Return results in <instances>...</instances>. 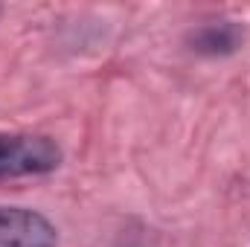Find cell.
Returning a JSON list of instances; mask_svg holds the SVG:
<instances>
[{"label":"cell","mask_w":250,"mask_h":247,"mask_svg":"<svg viewBox=\"0 0 250 247\" xmlns=\"http://www.w3.org/2000/svg\"><path fill=\"white\" fill-rule=\"evenodd\" d=\"M242 41H245V32L236 21H207L187 35L189 50L198 56H207V59L233 56L242 47Z\"/></svg>","instance_id":"cell-3"},{"label":"cell","mask_w":250,"mask_h":247,"mask_svg":"<svg viewBox=\"0 0 250 247\" xmlns=\"http://www.w3.org/2000/svg\"><path fill=\"white\" fill-rule=\"evenodd\" d=\"M62 145L44 134H0V181L38 178L62 166Z\"/></svg>","instance_id":"cell-1"},{"label":"cell","mask_w":250,"mask_h":247,"mask_svg":"<svg viewBox=\"0 0 250 247\" xmlns=\"http://www.w3.org/2000/svg\"><path fill=\"white\" fill-rule=\"evenodd\" d=\"M0 247H59V230L38 209L0 204Z\"/></svg>","instance_id":"cell-2"}]
</instances>
